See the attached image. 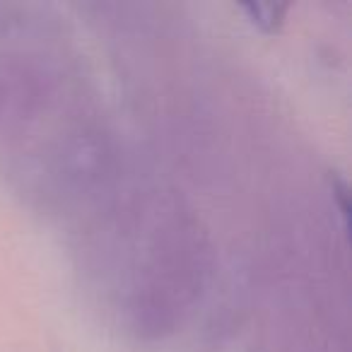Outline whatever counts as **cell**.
<instances>
[{"label": "cell", "instance_id": "6da1fadb", "mask_svg": "<svg viewBox=\"0 0 352 352\" xmlns=\"http://www.w3.org/2000/svg\"><path fill=\"white\" fill-rule=\"evenodd\" d=\"M246 10L254 15V22H258L265 30H275L283 20V12L287 6H246Z\"/></svg>", "mask_w": 352, "mask_h": 352}]
</instances>
